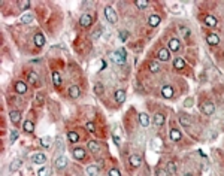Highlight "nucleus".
<instances>
[{"mask_svg":"<svg viewBox=\"0 0 224 176\" xmlns=\"http://www.w3.org/2000/svg\"><path fill=\"white\" fill-rule=\"evenodd\" d=\"M111 57L117 64H124L126 63V51L120 49V51H117V52H112Z\"/></svg>","mask_w":224,"mask_h":176,"instance_id":"1","label":"nucleus"},{"mask_svg":"<svg viewBox=\"0 0 224 176\" xmlns=\"http://www.w3.org/2000/svg\"><path fill=\"white\" fill-rule=\"evenodd\" d=\"M105 17L106 19L111 23V24H115L117 21H118V17H117V12L111 8V6H108V8H105Z\"/></svg>","mask_w":224,"mask_h":176,"instance_id":"2","label":"nucleus"},{"mask_svg":"<svg viewBox=\"0 0 224 176\" xmlns=\"http://www.w3.org/2000/svg\"><path fill=\"white\" fill-rule=\"evenodd\" d=\"M181 49V42L176 39V37H173L169 41V51H173V52H178V51Z\"/></svg>","mask_w":224,"mask_h":176,"instance_id":"3","label":"nucleus"},{"mask_svg":"<svg viewBox=\"0 0 224 176\" xmlns=\"http://www.w3.org/2000/svg\"><path fill=\"white\" fill-rule=\"evenodd\" d=\"M91 23H93V17H91L90 14H84V15L81 17V19H79V24L82 25V27H90Z\"/></svg>","mask_w":224,"mask_h":176,"instance_id":"4","label":"nucleus"},{"mask_svg":"<svg viewBox=\"0 0 224 176\" xmlns=\"http://www.w3.org/2000/svg\"><path fill=\"white\" fill-rule=\"evenodd\" d=\"M162 96H163L164 99H172L173 97V88L170 85H164L163 88H162Z\"/></svg>","mask_w":224,"mask_h":176,"instance_id":"5","label":"nucleus"},{"mask_svg":"<svg viewBox=\"0 0 224 176\" xmlns=\"http://www.w3.org/2000/svg\"><path fill=\"white\" fill-rule=\"evenodd\" d=\"M202 110H203L205 115H212V114L215 112V105H214V103H205V105L202 106Z\"/></svg>","mask_w":224,"mask_h":176,"instance_id":"6","label":"nucleus"},{"mask_svg":"<svg viewBox=\"0 0 224 176\" xmlns=\"http://www.w3.org/2000/svg\"><path fill=\"white\" fill-rule=\"evenodd\" d=\"M158 60H160V61H169V60H170V52H169V49L162 48V49L158 51Z\"/></svg>","mask_w":224,"mask_h":176,"instance_id":"7","label":"nucleus"},{"mask_svg":"<svg viewBox=\"0 0 224 176\" xmlns=\"http://www.w3.org/2000/svg\"><path fill=\"white\" fill-rule=\"evenodd\" d=\"M206 42L209 43V45H212V46H215V45L220 43V37H218V34L211 33V34H208L206 36Z\"/></svg>","mask_w":224,"mask_h":176,"instance_id":"8","label":"nucleus"},{"mask_svg":"<svg viewBox=\"0 0 224 176\" xmlns=\"http://www.w3.org/2000/svg\"><path fill=\"white\" fill-rule=\"evenodd\" d=\"M129 161L133 167H139L140 163H142V158H140V155H138V154H133V155H130Z\"/></svg>","mask_w":224,"mask_h":176,"instance_id":"9","label":"nucleus"},{"mask_svg":"<svg viewBox=\"0 0 224 176\" xmlns=\"http://www.w3.org/2000/svg\"><path fill=\"white\" fill-rule=\"evenodd\" d=\"M115 100H117L118 105L124 103V101H126V91H124V90H117V91H115Z\"/></svg>","mask_w":224,"mask_h":176,"instance_id":"10","label":"nucleus"},{"mask_svg":"<svg viewBox=\"0 0 224 176\" xmlns=\"http://www.w3.org/2000/svg\"><path fill=\"white\" fill-rule=\"evenodd\" d=\"M21 166H23V161H21V160H19V158L14 160V161L11 163V166H9V172H11V173H14V172H17Z\"/></svg>","mask_w":224,"mask_h":176,"instance_id":"11","label":"nucleus"},{"mask_svg":"<svg viewBox=\"0 0 224 176\" xmlns=\"http://www.w3.org/2000/svg\"><path fill=\"white\" fill-rule=\"evenodd\" d=\"M15 91H17L18 94H26V91H27L26 82H23V81H18L17 84H15Z\"/></svg>","mask_w":224,"mask_h":176,"instance_id":"12","label":"nucleus"},{"mask_svg":"<svg viewBox=\"0 0 224 176\" xmlns=\"http://www.w3.org/2000/svg\"><path fill=\"white\" fill-rule=\"evenodd\" d=\"M54 164H55L57 169H64L67 166V158H66V157H58V158L54 161Z\"/></svg>","mask_w":224,"mask_h":176,"instance_id":"13","label":"nucleus"},{"mask_svg":"<svg viewBox=\"0 0 224 176\" xmlns=\"http://www.w3.org/2000/svg\"><path fill=\"white\" fill-rule=\"evenodd\" d=\"M79 94H81V90H79L78 85H72V87L69 88V97L76 99V97H79Z\"/></svg>","mask_w":224,"mask_h":176,"instance_id":"14","label":"nucleus"},{"mask_svg":"<svg viewBox=\"0 0 224 176\" xmlns=\"http://www.w3.org/2000/svg\"><path fill=\"white\" fill-rule=\"evenodd\" d=\"M46 161V157H45V154H41V152H37V154H35L33 155V163H36V164H43Z\"/></svg>","mask_w":224,"mask_h":176,"instance_id":"15","label":"nucleus"},{"mask_svg":"<svg viewBox=\"0 0 224 176\" xmlns=\"http://www.w3.org/2000/svg\"><path fill=\"white\" fill-rule=\"evenodd\" d=\"M160 21H162V19H160V17H158V15H155V14L148 18V24L151 25V27H157V25L160 24Z\"/></svg>","mask_w":224,"mask_h":176,"instance_id":"16","label":"nucleus"},{"mask_svg":"<svg viewBox=\"0 0 224 176\" xmlns=\"http://www.w3.org/2000/svg\"><path fill=\"white\" fill-rule=\"evenodd\" d=\"M9 118H11V121H12L14 124H18V122H19V118H21V114H19L18 110H12V112H9Z\"/></svg>","mask_w":224,"mask_h":176,"instance_id":"17","label":"nucleus"},{"mask_svg":"<svg viewBox=\"0 0 224 176\" xmlns=\"http://www.w3.org/2000/svg\"><path fill=\"white\" fill-rule=\"evenodd\" d=\"M35 45H36V46H39V48L45 45V37H43L42 33L35 34Z\"/></svg>","mask_w":224,"mask_h":176,"instance_id":"18","label":"nucleus"},{"mask_svg":"<svg viewBox=\"0 0 224 176\" xmlns=\"http://www.w3.org/2000/svg\"><path fill=\"white\" fill-rule=\"evenodd\" d=\"M170 139H172V142H178L181 139V131L178 128H172L170 130Z\"/></svg>","mask_w":224,"mask_h":176,"instance_id":"19","label":"nucleus"},{"mask_svg":"<svg viewBox=\"0 0 224 176\" xmlns=\"http://www.w3.org/2000/svg\"><path fill=\"white\" fill-rule=\"evenodd\" d=\"M88 149L91 152H99L100 151V145H99V142H96V140H90V142H88Z\"/></svg>","mask_w":224,"mask_h":176,"instance_id":"20","label":"nucleus"},{"mask_svg":"<svg viewBox=\"0 0 224 176\" xmlns=\"http://www.w3.org/2000/svg\"><path fill=\"white\" fill-rule=\"evenodd\" d=\"M73 157L76 160H84L85 158V151H84L82 148H76V149L73 151Z\"/></svg>","mask_w":224,"mask_h":176,"instance_id":"21","label":"nucleus"},{"mask_svg":"<svg viewBox=\"0 0 224 176\" xmlns=\"http://www.w3.org/2000/svg\"><path fill=\"white\" fill-rule=\"evenodd\" d=\"M139 122H140V126L142 127L149 126V118H148L147 114H140V115H139Z\"/></svg>","mask_w":224,"mask_h":176,"instance_id":"22","label":"nucleus"},{"mask_svg":"<svg viewBox=\"0 0 224 176\" xmlns=\"http://www.w3.org/2000/svg\"><path fill=\"white\" fill-rule=\"evenodd\" d=\"M164 121H166V119H164L163 114H155V117H154V124H155V126H158V127L163 126Z\"/></svg>","mask_w":224,"mask_h":176,"instance_id":"23","label":"nucleus"},{"mask_svg":"<svg viewBox=\"0 0 224 176\" xmlns=\"http://www.w3.org/2000/svg\"><path fill=\"white\" fill-rule=\"evenodd\" d=\"M23 128H24V131H27V133H33L35 126H33V122H32L30 119H27V121H24V126H23Z\"/></svg>","mask_w":224,"mask_h":176,"instance_id":"24","label":"nucleus"},{"mask_svg":"<svg viewBox=\"0 0 224 176\" xmlns=\"http://www.w3.org/2000/svg\"><path fill=\"white\" fill-rule=\"evenodd\" d=\"M205 23H206V25H209V27H215L217 18L212 17V15H206V17H205Z\"/></svg>","mask_w":224,"mask_h":176,"instance_id":"25","label":"nucleus"},{"mask_svg":"<svg viewBox=\"0 0 224 176\" xmlns=\"http://www.w3.org/2000/svg\"><path fill=\"white\" fill-rule=\"evenodd\" d=\"M52 82L55 87H60L61 85V76L58 72H52Z\"/></svg>","mask_w":224,"mask_h":176,"instance_id":"26","label":"nucleus"},{"mask_svg":"<svg viewBox=\"0 0 224 176\" xmlns=\"http://www.w3.org/2000/svg\"><path fill=\"white\" fill-rule=\"evenodd\" d=\"M94 92L97 94V96H102L105 92V87L102 82H96L94 84Z\"/></svg>","mask_w":224,"mask_h":176,"instance_id":"27","label":"nucleus"},{"mask_svg":"<svg viewBox=\"0 0 224 176\" xmlns=\"http://www.w3.org/2000/svg\"><path fill=\"white\" fill-rule=\"evenodd\" d=\"M167 172H169V175H176L178 169H176V164H175L173 161H169V163H167Z\"/></svg>","mask_w":224,"mask_h":176,"instance_id":"28","label":"nucleus"},{"mask_svg":"<svg viewBox=\"0 0 224 176\" xmlns=\"http://www.w3.org/2000/svg\"><path fill=\"white\" fill-rule=\"evenodd\" d=\"M67 137H69L70 143H76L78 140H79V136H78L76 131H69V133H67Z\"/></svg>","mask_w":224,"mask_h":176,"instance_id":"29","label":"nucleus"},{"mask_svg":"<svg viewBox=\"0 0 224 176\" xmlns=\"http://www.w3.org/2000/svg\"><path fill=\"white\" fill-rule=\"evenodd\" d=\"M149 70H151L153 73H158L162 69H160V64H158L157 61H151V63H149Z\"/></svg>","mask_w":224,"mask_h":176,"instance_id":"30","label":"nucleus"},{"mask_svg":"<svg viewBox=\"0 0 224 176\" xmlns=\"http://www.w3.org/2000/svg\"><path fill=\"white\" fill-rule=\"evenodd\" d=\"M173 67L175 69H184L185 67V61L182 58H175V61H173Z\"/></svg>","mask_w":224,"mask_h":176,"instance_id":"31","label":"nucleus"},{"mask_svg":"<svg viewBox=\"0 0 224 176\" xmlns=\"http://www.w3.org/2000/svg\"><path fill=\"white\" fill-rule=\"evenodd\" d=\"M87 173H88V176H97L99 169H97V166H88L87 167Z\"/></svg>","mask_w":224,"mask_h":176,"instance_id":"32","label":"nucleus"},{"mask_svg":"<svg viewBox=\"0 0 224 176\" xmlns=\"http://www.w3.org/2000/svg\"><path fill=\"white\" fill-rule=\"evenodd\" d=\"M32 21H33V15H30V14H26V15L21 17V23H23V24H28V23H32Z\"/></svg>","mask_w":224,"mask_h":176,"instance_id":"33","label":"nucleus"},{"mask_svg":"<svg viewBox=\"0 0 224 176\" xmlns=\"http://www.w3.org/2000/svg\"><path fill=\"white\" fill-rule=\"evenodd\" d=\"M41 145H42L43 148H50V145H51V137H50V136H46V137H42V140H41Z\"/></svg>","mask_w":224,"mask_h":176,"instance_id":"34","label":"nucleus"},{"mask_svg":"<svg viewBox=\"0 0 224 176\" xmlns=\"http://www.w3.org/2000/svg\"><path fill=\"white\" fill-rule=\"evenodd\" d=\"M37 81H39V78H37V75H36L35 72L28 73V82H32V84H37Z\"/></svg>","mask_w":224,"mask_h":176,"instance_id":"35","label":"nucleus"},{"mask_svg":"<svg viewBox=\"0 0 224 176\" xmlns=\"http://www.w3.org/2000/svg\"><path fill=\"white\" fill-rule=\"evenodd\" d=\"M179 122H181V126H184V127H190V124H191L188 118L184 117V115H181V117H179Z\"/></svg>","mask_w":224,"mask_h":176,"instance_id":"36","label":"nucleus"},{"mask_svg":"<svg viewBox=\"0 0 224 176\" xmlns=\"http://www.w3.org/2000/svg\"><path fill=\"white\" fill-rule=\"evenodd\" d=\"M135 5H136V6H138V8H147L148 5H149V3H148L147 0H136V2H135Z\"/></svg>","mask_w":224,"mask_h":176,"instance_id":"37","label":"nucleus"},{"mask_svg":"<svg viewBox=\"0 0 224 176\" xmlns=\"http://www.w3.org/2000/svg\"><path fill=\"white\" fill-rule=\"evenodd\" d=\"M155 176H169V172L166 169H157L155 170Z\"/></svg>","mask_w":224,"mask_h":176,"instance_id":"38","label":"nucleus"},{"mask_svg":"<svg viewBox=\"0 0 224 176\" xmlns=\"http://www.w3.org/2000/svg\"><path fill=\"white\" fill-rule=\"evenodd\" d=\"M179 32H181V34L184 36V37H188V36H190V28L184 27V25H181V27H179Z\"/></svg>","mask_w":224,"mask_h":176,"instance_id":"39","label":"nucleus"},{"mask_svg":"<svg viewBox=\"0 0 224 176\" xmlns=\"http://www.w3.org/2000/svg\"><path fill=\"white\" fill-rule=\"evenodd\" d=\"M36 101H37V105H43V103H45V97H43L42 92H37V94H36Z\"/></svg>","mask_w":224,"mask_h":176,"instance_id":"40","label":"nucleus"},{"mask_svg":"<svg viewBox=\"0 0 224 176\" xmlns=\"http://www.w3.org/2000/svg\"><path fill=\"white\" fill-rule=\"evenodd\" d=\"M37 176H50V169L42 167L39 172H37Z\"/></svg>","mask_w":224,"mask_h":176,"instance_id":"41","label":"nucleus"},{"mask_svg":"<svg viewBox=\"0 0 224 176\" xmlns=\"http://www.w3.org/2000/svg\"><path fill=\"white\" fill-rule=\"evenodd\" d=\"M85 128H87V131H90V133H94L96 131V126L93 124V122H87Z\"/></svg>","mask_w":224,"mask_h":176,"instance_id":"42","label":"nucleus"},{"mask_svg":"<svg viewBox=\"0 0 224 176\" xmlns=\"http://www.w3.org/2000/svg\"><path fill=\"white\" fill-rule=\"evenodd\" d=\"M18 5H19V8L24 9V11H27V9L30 8V2H26V0H24V2H19Z\"/></svg>","mask_w":224,"mask_h":176,"instance_id":"43","label":"nucleus"},{"mask_svg":"<svg viewBox=\"0 0 224 176\" xmlns=\"http://www.w3.org/2000/svg\"><path fill=\"white\" fill-rule=\"evenodd\" d=\"M109 176H121V173L118 169H111L109 170Z\"/></svg>","mask_w":224,"mask_h":176,"instance_id":"44","label":"nucleus"},{"mask_svg":"<svg viewBox=\"0 0 224 176\" xmlns=\"http://www.w3.org/2000/svg\"><path fill=\"white\" fill-rule=\"evenodd\" d=\"M127 37H129V33H127V32H121V33H120V39L123 41V42H126V41H127Z\"/></svg>","mask_w":224,"mask_h":176,"instance_id":"45","label":"nucleus"},{"mask_svg":"<svg viewBox=\"0 0 224 176\" xmlns=\"http://www.w3.org/2000/svg\"><path fill=\"white\" fill-rule=\"evenodd\" d=\"M100 33H102V30H96L94 33H93V39H99V37H100Z\"/></svg>","mask_w":224,"mask_h":176,"instance_id":"46","label":"nucleus"},{"mask_svg":"<svg viewBox=\"0 0 224 176\" xmlns=\"http://www.w3.org/2000/svg\"><path fill=\"white\" fill-rule=\"evenodd\" d=\"M17 136H18V133H17V131H15V130H14V131L11 133V142H14V140L17 139Z\"/></svg>","mask_w":224,"mask_h":176,"instance_id":"47","label":"nucleus"},{"mask_svg":"<svg viewBox=\"0 0 224 176\" xmlns=\"http://www.w3.org/2000/svg\"><path fill=\"white\" fill-rule=\"evenodd\" d=\"M63 151V142H61V139L58 137V152Z\"/></svg>","mask_w":224,"mask_h":176,"instance_id":"48","label":"nucleus"},{"mask_svg":"<svg viewBox=\"0 0 224 176\" xmlns=\"http://www.w3.org/2000/svg\"><path fill=\"white\" fill-rule=\"evenodd\" d=\"M191 105H193V99H187V100H185V106L188 108V106H191Z\"/></svg>","mask_w":224,"mask_h":176,"instance_id":"49","label":"nucleus"},{"mask_svg":"<svg viewBox=\"0 0 224 176\" xmlns=\"http://www.w3.org/2000/svg\"><path fill=\"white\" fill-rule=\"evenodd\" d=\"M114 142L117 143V145H120V137H118V136H114Z\"/></svg>","mask_w":224,"mask_h":176,"instance_id":"50","label":"nucleus"},{"mask_svg":"<svg viewBox=\"0 0 224 176\" xmlns=\"http://www.w3.org/2000/svg\"><path fill=\"white\" fill-rule=\"evenodd\" d=\"M103 67H106V63H105V61H100V69H99V70H102Z\"/></svg>","mask_w":224,"mask_h":176,"instance_id":"51","label":"nucleus"},{"mask_svg":"<svg viewBox=\"0 0 224 176\" xmlns=\"http://www.w3.org/2000/svg\"><path fill=\"white\" fill-rule=\"evenodd\" d=\"M184 176H193V175H191V173H185V175H184Z\"/></svg>","mask_w":224,"mask_h":176,"instance_id":"52","label":"nucleus"}]
</instances>
